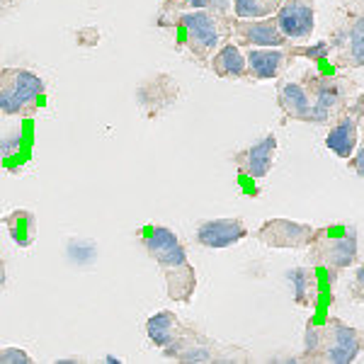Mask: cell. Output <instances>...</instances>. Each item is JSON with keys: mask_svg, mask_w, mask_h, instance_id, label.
<instances>
[{"mask_svg": "<svg viewBox=\"0 0 364 364\" xmlns=\"http://www.w3.org/2000/svg\"><path fill=\"white\" fill-rule=\"evenodd\" d=\"M178 46L190 51L195 61L207 63L226 42H231V17L214 10H185L175 22Z\"/></svg>", "mask_w": 364, "mask_h": 364, "instance_id": "obj_3", "label": "cell"}, {"mask_svg": "<svg viewBox=\"0 0 364 364\" xmlns=\"http://www.w3.org/2000/svg\"><path fill=\"white\" fill-rule=\"evenodd\" d=\"M178 97H180V85L168 73L151 75V78H146L136 87V102L149 119H158L163 112H168L178 102Z\"/></svg>", "mask_w": 364, "mask_h": 364, "instance_id": "obj_11", "label": "cell"}, {"mask_svg": "<svg viewBox=\"0 0 364 364\" xmlns=\"http://www.w3.org/2000/svg\"><path fill=\"white\" fill-rule=\"evenodd\" d=\"M144 328H146V336H149V340L158 350H168L170 345L185 333L187 326L173 314V311H158V314H154L146 321Z\"/></svg>", "mask_w": 364, "mask_h": 364, "instance_id": "obj_19", "label": "cell"}, {"mask_svg": "<svg viewBox=\"0 0 364 364\" xmlns=\"http://www.w3.org/2000/svg\"><path fill=\"white\" fill-rule=\"evenodd\" d=\"M355 102H357V107H360V129L364 134V92H360V95L355 97Z\"/></svg>", "mask_w": 364, "mask_h": 364, "instance_id": "obj_29", "label": "cell"}, {"mask_svg": "<svg viewBox=\"0 0 364 364\" xmlns=\"http://www.w3.org/2000/svg\"><path fill=\"white\" fill-rule=\"evenodd\" d=\"M0 151H3V158L10 161L13 156H20L22 151V136L17 132H5L3 134V144H0Z\"/></svg>", "mask_w": 364, "mask_h": 364, "instance_id": "obj_24", "label": "cell"}, {"mask_svg": "<svg viewBox=\"0 0 364 364\" xmlns=\"http://www.w3.org/2000/svg\"><path fill=\"white\" fill-rule=\"evenodd\" d=\"M231 39L240 49H282L289 46V39L282 34L274 17L262 20H231Z\"/></svg>", "mask_w": 364, "mask_h": 364, "instance_id": "obj_10", "label": "cell"}, {"mask_svg": "<svg viewBox=\"0 0 364 364\" xmlns=\"http://www.w3.org/2000/svg\"><path fill=\"white\" fill-rule=\"evenodd\" d=\"M277 105L287 119L314 124V105L301 78H282L277 83Z\"/></svg>", "mask_w": 364, "mask_h": 364, "instance_id": "obj_16", "label": "cell"}, {"mask_svg": "<svg viewBox=\"0 0 364 364\" xmlns=\"http://www.w3.org/2000/svg\"><path fill=\"white\" fill-rule=\"evenodd\" d=\"M3 224L8 228L13 243L20 245V248H29V245L37 240V219H34L32 211H27V209L10 211V214H5Z\"/></svg>", "mask_w": 364, "mask_h": 364, "instance_id": "obj_21", "label": "cell"}, {"mask_svg": "<svg viewBox=\"0 0 364 364\" xmlns=\"http://www.w3.org/2000/svg\"><path fill=\"white\" fill-rule=\"evenodd\" d=\"M277 25L291 42H309L316 29V5L314 0H284L274 15Z\"/></svg>", "mask_w": 364, "mask_h": 364, "instance_id": "obj_12", "label": "cell"}, {"mask_svg": "<svg viewBox=\"0 0 364 364\" xmlns=\"http://www.w3.org/2000/svg\"><path fill=\"white\" fill-rule=\"evenodd\" d=\"M195 238L202 248L224 250L233 248L243 238H248V226L240 219H209L197 226Z\"/></svg>", "mask_w": 364, "mask_h": 364, "instance_id": "obj_15", "label": "cell"}, {"mask_svg": "<svg viewBox=\"0 0 364 364\" xmlns=\"http://www.w3.org/2000/svg\"><path fill=\"white\" fill-rule=\"evenodd\" d=\"M0 362L3 364H32L34 360L22 348H3L0 350Z\"/></svg>", "mask_w": 364, "mask_h": 364, "instance_id": "obj_25", "label": "cell"}, {"mask_svg": "<svg viewBox=\"0 0 364 364\" xmlns=\"http://www.w3.org/2000/svg\"><path fill=\"white\" fill-rule=\"evenodd\" d=\"M333 58L343 68H364V8L348 15L331 34Z\"/></svg>", "mask_w": 364, "mask_h": 364, "instance_id": "obj_8", "label": "cell"}, {"mask_svg": "<svg viewBox=\"0 0 364 364\" xmlns=\"http://www.w3.org/2000/svg\"><path fill=\"white\" fill-rule=\"evenodd\" d=\"M360 107L357 102H352L343 114L338 117L336 122L328 129V136H326V149L333 151L338 158L348 161V158L355 154L357 144H360Z\"/></svg>", "mask_w": 364, "mask_h": 364, "instance_id": "obj_14", "label": "cell"}, {"mask_svg": "<svg viewBox=\"0 0 364 364\" xmlns=\"http://www.w3.org/2000/svg\"><path fill=\"white\" fill-rule=\"evenodd\" d=\"M348 166H350V170L355 175H360V178H364V139L357 144V149H355V154H352L350 158H348Z\"/></svg>", "mask_w": 364, "mask_h": 364, "instance_id": "obj_27", "label": "cell"}, {"mask_svg": "<svg viewBox=\"0 0 364 364\" xmlns=\"http://www.w3.org/2000/svg\"><path fill=\"white\" fill-rule=\"evenodd\" d=\"M350 289H352V299H355V301H364V262L357 265L355 279H352Z\"/></svg>", "mask_w": 364, "mask_h": 364, "instance_id": "obj_28", "label": "cell"}, {"mask_svg": "<svg viewBox=\"0 0 364 364\" xmlns=\"http://www.w3.org/2000/svg\"><path fill=\"white\" fill-rule=\"evenodd\" d=\"M233 348H221L214 340L204 338L202 333L195 328H185V333L170 345L168 350H163V357L178 362H197V364H207V362H238L245 357H233Z\"/></svg>", "mask_w": 364, "mask_h": 364, "instance_id": "obj_7", "label": "cell"}, {"mask_svg": "<svg viewBox=\"0 0 364 364\" xmlns=\"http://www.w3.org/2000/svg\"><path fill=\"white\" fill-rule=\"evenodd\" d=\"M17 3H20V0H3V8H5V10H8V8H10V5H17Z\"/></svg>", "mask_w": 364, "mask_h": 364, "instance_id": "obj_30", "label": "cell"}, {"mask_svg": "<svg viewBox=\"0 0 364 364\" xmlns=\"http://www.w3.org/2000/svg\"><path fill=\"white\" fill-rule=\"evenodd\" d=\"M284 0H233V15L238 20H262L274 17Z\"/></svg>", "mask_w": 364, "mask_h": 364, "instance_id": "obj_22", "label": "cell"}, {"mask_svg": "<svg viewBox=\"0 0 364 364\" xmlns=\"http://www.w3.org/2000/svg\"><path fill=\"white\" fill-rule=\"evenodd\" d=\"M146 252L158 262L166 279V291L175 304H190L197 291V272L178 233L168 226H146L139 233Z\"/></svg>", "mask_w": 364, "mask_h": 364, "instance_id": "obj_1", "label": "cell"}, {"mask_svg": "<svg viewBox=\"0 0 364 364\" xmlns=\"http://www.w3.org/2000/svg\"><path fill=\"white\" fill-rule=\"evenodd\" d=\"M301 80L311 95V105H314V124H333L360 95L352 80L326 75L318 70L304 73Z\"/></svg>", "mask_w": 364, "mask_h": 364, "instance_id": "obj_6", "label": "cell"}, {"mask_svg": "<svg viewBox=\"0 0 364 364\" xmlns=\"http://www.w3.org/2000/svg\"><path fill=\"white\" fill-rule=\"evenodd\" d=\"M46 102V85L34 70L10 68L0 70V112L5 117L32 119Z\"/></svg>", "mask_w": 364, "mask_h": 364, "instance_id": "obj_4", "label": "cell"}, {"mask_svg": "<svg viewBox=\"0 0 364 364\" xmlns=\"http://www.w3.org/2000/svg\"><path fill=\"white\" fill-rule=\"evenodd\" d=\"M75 44L78 46H97L100 44V32L95 27H85L75 32Z\"/></svg>", "mask_w": 364, "mask_h": 364, "instance_id": "obj_26", "label": "cell"}, {"mask_svg": "<svg viewBox=\"0 0 364 364\" xmlns=\"http://www.w3.org/2000/svg\"><path fill=\"white\" fill-rule=\"evenodd\" d=\"M231 161L238 168L240 178H248V180L267 178L269 170L274 168V161H277V136L267 134V136L257 139L248 149L238 151Z\"/></svg>", "mask_w": 364, "mask_h": 364, "instance_id": "obj_13", "label": "cell"}, {"mask_svg": "<svg viewBox=\"0 0 364 364\" xmlns=\"http://www.w3.org/2000/svg\"><path fill=\"white\" fill-rule=\"evenodd\" d=\"M291 58H311V61H326L328 56L333 54V46L331 42H318V44H306V46H296V44H289Z\"/></svg>", "mask_w": 364, "mask_h": 364, "instance_id": "obj_23", "label": "cell"}, {"mask_svg": "<svg viewBox=\"0 0 364 364\" xmlns=\"http://www.w3.org/2000/svg\"><path fill=\"white\" fill-rule=\"evenodd\" d=\"M294 61L287 46L282 49H245V63H248L250 80H274L289 68Z\"/></svg>", "mask_w": 364, "mask_h": 364, "instance_id": "obj_17", "label": "cell"}, {"mask_svg": "<svg viewBox=\"0 0 364 364\" xmlns=\"http://www.w3.org/2000/svg\"><path fill=\"white\" fill-rule=\"evenodd\" d=\"M211 70H214L216 78L224 80H240L248 78V63H245V51L240 49L236 42H226L211 56L209 61Z\"/></svg>", "mask_w": 364, "mask_h": 364, "instance_id": "obj_18", "label": "cell"}, {"mask_svg": "<svg viewBox=\"0 0 364 364\" xmlns=\"http://www.w3.org/2000/svg\"><path fill=\"white\" fill-rule=\"evenodd\" d=\"M316 228L309 224H299L291 219H269L255 231V238L267 248L279 250H306L314 243Z\"/></svg>", "mask_w": 364, "mask_h": 364, "instance_id": "obj_9", "label": "cell"}, {"mask_svg": "<svg viewBox=\"0 0 364 364\" xmlns=\"http://www.w3.org/2000/svg\"><path fill=\"white\" fill-rule=\"evenodd\" d=\"M287 282L294 289V304L301 309H314L321 299V282L314 267H291L287 272Z\"/></svg>", "mask_w": 364, "mask_h": 364, "instance_id": "obj_20", "label": "cell"}, {"mask_svg": "<svg viewBox=\"0 0 364 364\" xmlns=\"http://www.w3.org/2000/svg\"><path fill=\"white\" fill-rule=\"evenodd\" d=\"M309 262L318 269H348L360 257V236L352 224H328L316 228L314 243L306 248Z\"/></svg>", "mask_w": 364, "mask_h": 364, "instance_id": "obj_5", "label": "cell"}, {"mask_svg": "<svg viewBox=\"0 0 364 364\" xmlns=\"http://www.w3.org/2000/svg\"><path fill=\"white\" fill-rule=\"evenodd\" d=\"M364 352V336L348 326L338 316H326L323 321H311L304 333V362L350 364Z\"/></svg>", "mask_w": 364, "mask_h": 364, "instance_id": "obj_2", "label": "cell"}]
</instances>
